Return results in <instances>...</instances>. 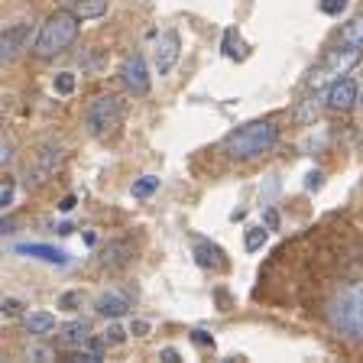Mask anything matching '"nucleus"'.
<instances>
[{
  "label": "nucleus",
  "mask_w": 363,
  "mask_h": 363,
  "mask_svg": "<svg viewBox=\"0 0 363 363\" xmlns=\"http://www.w3.org/2000/svg\"><path fill=\"white\" fill-rule=\"evenodd\" d=\"M279 143V127L272 121H250L243 127L230 130V133L220 140V152L234 162H247V159H257L263 152H269L272 146Z\"/></svg>",
  "instance_id": "f257e3e1"
},
{
  "label": "nucleus",
  "mask_w": 363,
  "mask_h": 363,
  "mask_svg": "<svg viewBox=\"0 0 363 363\" xmlns=\"http://www.w3.org/2000/svg\"><path fill=\"white\" fill-rule=\"evenodd\" d=\"M78 30H82V16L75 10H55L49 20L39 26L36 39H33V52L36 59H55L68 49V45L78 39Z\"/></svg>",
  "instance_id": "f03ea898"
},
{
  "label": "nucleus",
  "mask_w": 363,
  "mask_h": 363,
  "mask_svg": "<svg viewBox=\"0 0 363 363\" xmlns=\"http://www.w3.org/2000/svg\"><path fill=\"white\" fill-rule=\"evenodd\" d=\"M328 315H331V325L337 328L340 334H347V337L363 344V279L340 289V292L334 295Z\"/></svg>",
  "instance_id": "7ed1b4c3"
},
{
  "label": "nucleus",
  "mask_w": 363,
  "mask_h": 363,
  "mask_svg": "<svg viewBox=\"0 0 363 363\" xmlns=\"http://www.w3.org/2000/svg\"><path fill=\"white\" fill-rule=\"evenodd\" d=\"M84 123H88L91 136H111L117 133V127L123 123V101L117 94H98L91 98L84 107Z\"/></svg>",
  "instance_id": "20e7f679"
},
{
  "label": "nucleus",
  "mask_w": 363,
  "mask_h": 363,
  "mask_svg": "<svg viewBox=\"0 0 363 363\" xmlns=\"http://www.w3.org/2000/svg\"><path fill=\"white\" fill-rule=\"evenodd\" d=\"M62 159H65V152H62L59 143H45L43 150L36 152L33 166L26 169V185H43V182H49L55 175V169H59Z\"/></svg>",
  "instance_id": "39448f33"
},
{
  "label": "nucleus",
  "mask_w": 363,
  "mask_h": 363,
  "mask_svg": "<svg viewBox=\"0 0 363 363\" xmlns=\"http://www.w3.org/2000/svg\"><path fill=\"white\" fill-rule=\"evenodd\" d=\"M360 62V49L357 45H347V43H337L328 52V59H325V65H321V78H340V75H347L350 68ZM321 78H311V84H318Z\"/></svg>",
  "instance_id": "423d86ee"
},
{
  "label": "nucleus",
  "mask_w": 363,
  "mask_h": 363,
  "mask_svg": "<svg viewBox=\"0 0 363 363\" xmlns=\"http://www.w3.org/2000/svg\"><path fill=\"white\" fill-rule=\"evenodd\" d=\"M121 82H123V88H127L130 94H136V98L150 94V68H146V59L140 52H133V55H127V59H123Z\"/></svg>",
  "instance_id": "0eeeda50"
},
{
  "label": "nucleus",
  "mask_w": 363,
  "mask_h": 363,
  "mask_svg": "<svg viewBox=\"0 0 363 363\" xmlns=\"http://www.w3.org/2000/svg\"><path fill=\"white\" fill-rule=\"evenodd\" d=\"M179 55H182V36L175 30H166L156 39V49H152V62H156L159 75H169L175 62H179Z\"/></svg>",
  "instance_id": "6e6552de"
},
{
  "label": "nucleus",
  "mask_w": 363,
  "mask_h": 363,
  "mask_svg": "<svg viewBox=\"0 0 363 363\" xmlns=\"http://www.w3.org/2000/svg\"><path fill=\"white\" fill-rule=\"evenodd\" d=\"M357 101H360V88H357L354 78H334L325 94V104L331 107V111H347Z\"/></svg>",
  "instance_id": "1a4fd4ad"
},
{
  "label": "nucleus",
  "mask_w": 363,
  "mask_h": 363,
  "mask_svg": "<svg viewBox=\"0 0 363 363\" xmlns=\"http://www.w3.org/2000/svg\"><path fill=\"white\" fill-rule=\"evenodd\" d=\"M26 45H30V26H26V23H13V26H7L4 36H0V59L13 62Z\"/></svg>",
  "instance_id": "9d476101"
},
{
  "label": "nucleus",
  "mask_w": 363,
  "mask_h": 363,
  "mask_svg": "<svg viewBox=\"0 0 363 363\" xmlns=\"http://www.w3.org/2000/svg\"><path fill=\"white\" fill-rule=\"evenodd\" d=\"M130 259H133V243H130V240H111L98 253V266H101V269H123Z\"/></svg>",
  "instance_id": "9b49d317"
},
{
  "label": "nucleus",
  "mask_w": 363,
  "mask_h": 363,
  "mask_svg": "<svg viewBox=\"0 0 363 363\" xmlns=\"http://www.w3.org/2000/svg\"><path fill=\"white\" fill-rule=\"evenodd\" d=\"M130 308H133V298H130L127 292H117V289L104 292L98 302H94V311L104 318H121V315H127Z\"/></svg>",
  "instance_id": "f8f14e48"
},
{
  "label": "nucleus",
  "mask_w": 363,
  "mask_h": 363,
  "mask_svg": "<svg viewBox=\"0 0 363 363\" xmlns=\"http://www.w3.org/2000/svg\"><path fill=\"white\" fill-rule=\"evenodd\" d=\"M88 340H91V325L88 321H82V318L65 321V325L59 328V344L62 347H84Z\"/></svg>",
  "instance_id": "ddd939ff"
},
{
  "label": "nucleus",
  "mask_w": 363,
  "mask_h": 363,
  "mask_svg": "<svg viewBox=\"0 0 363 363\" xmlns=\"http://www.w3.org/2000/svg\"><path fill=\"white\" fill-rule=\"evenodd\" d=\"M195 263L201 269H224L227 259H224V250L211 240H195Z\"/></svg>",
  "instance_id": "4468645a"
},
{
  "label": "nucleus",
  "mask_w": 363,
  "mask_h": 363,
  "mask_svg": "<svg viewBox=\"0 0 363 363\" xmlns=\"http://www.w3.org/2000/svg\"><path fill=\"white\" fill-rule=\"evenodd\" d=\"M16 253H23V257H36V259H43V263H55V266H65L68 263V257L62 253V250H55V247H49V243H16Z\"/></svg>",
  "instance_id": "2eb2a0df"
},
{
  "label": "nucleus",
  "mask_w": 363,
  "mask_h": 363,
  "mask_svg": "<svg viewBox=\"0 0 363 363\" xmlns=\"http://www.w3.org/2000/svg\"><path fill=\"white\" fill-rule=\"evenodd\" d=\"M23 328L33 334V337H45L49 331H55V315L52 311H30V315L23 318Z\"/></svg>",
  "instance_id": "dca6fc26"
},
{
  "label": "nucleus",
  "mask_w": 363,
  "mask_h": 363,
  "mask_svg": "<svg viewBox=\"0 0 363 363\" xmlns=\"http://www.w3.org/2000/svg\"><path fill=\"white\" fill-rule=\"evenodd\" d=\"M72 10H75L82 20H98V16L107 13V0H75Z\"/></svg>",
  "instance_id": "f3484780"
},
{
  "label": "nucleus",
  "mask_w": 363,
  "mask_h": 363,
  "mask_svg": "<svg viewBox=\"0 0 363 363\" xmlns=\"http://www.w3.org/2000/svg\"><path fill=\"white\" fill-rule=\"evenodd\" d=\"M340 43L363 49V13H357L350 23H344V30H340Z\"/></svg>",
  "instance_id": "a211bd4d"
},
{
  "label": "nucleus",
  "mask_w": 363,
  "mask_h": 363,
  "mask_svg": "<svg viewBox=\"0 0 363 363\" xmlns=\"http://www.w3.org/2000/svg\"><path fill=\"white\" fill-rule=\"evenodd\" d=\"M266 237H269V227H247V234H243V250L247 253H257V250H263Z\"/></svg>",
  "instance_id": "6ab92c4d"
},
{
  "label": "nucleus",
  "mask_w": 363,
  "mask_h": 363,
  "mask_svg": "<svg viewBox=\"0 0 363 363\" xmlns=\"http://www.w3.org/2000/svg\"><path fill=\"white\" fill-rule=\"evenodd\" d=\"M318 101H321V98H318V94H315V98H305L302 104L295 107V121H298V123H308V121H315L318 107H321V104H318Z\"/></svg>",
  "instance_id": "aec40b11"
},
{
  "label": "nucleus",
  "mask_w": 363,
  "mask_h": 363,
  "mask_svg": "<svg viewBox=\"0 0 363 363\" xmlns=\"http://www.w3.org/2000/svg\"><path fill=\"white\" fill-rule=\"evenodd\" d=\"M75 75H72V72H59V75L52 78V88H55V94H62V98H68V94H72V91H75Z\"/></svg>",
  "instance_id": "412c9836"
},
{
  "label": "nucleus",
  "mask_w": 363,
  "mask_h": 363,
  "mask_svg": "<svg viewBox=\"0 0 363 363\" xmlns=\"http://www.w3.org/2000/svg\"><path fill=\"white\" fill-rule=\"evenodd\" d=\"M156 189H159V179H156V175H143L140 182H133V198H150Z\"/></svg>",
  "instance_id": "4be33fe9"
},
{
  "label": "nucleus",
  "mask_w": 363,
  "mask_h": 363,
  "mask_svg": "<svg viewBox=\"0 0 363 363\" xmlns=\"http://www.w3.org/2000/svg\"><path fill=\"white\" fill-rule=\"evenodd\" d=\"M13 195H16V179L13 175H4V185H0V208L4 211L13 204Z\"/></svg>",
  "instance_id": "5701e85b"
},
{
  "label": "nucleus",
  "mask_w": 363,
  "mask_h": 363,
  "mask_svg": "<svg viewBox=\"0 0 363 363\" xmlns=\"http://www.w3.org/2000/svg\"><path fill=\"white\" fill-rule=\"evenodd\" d=\"M347 4H350V0H321V13H328V16H340L344 10H347Z\"/></svg>",
  "instance_id": "b1692460"
},
{
  "label": "nucleus",
  "mask_w": 363,
  "mask_h": 363,
  "mask_svg": "<svg viewBox=\"0 0 363 363\" xmlns=\"http://www.w3.org/2000/svg\"><path fill=\"white\" fill-rule=\"evenodd\" d=\"M191 340H195L198 347H204V350H214V337L208 331H201V328H195V331H191Z\"/></svg>",
  "instance_id": "393cba45"
},
{
  "label": "nucleus",
  "mask_w": 363,
  "mask_h": 363,
  "mask_svg": "<svg viewBox=\"0 0 363 363\" xmlns=\"http://www.w3.org/2000/svg\"><path fill=\"white\" fill-rule=\"evenodd\" d=\"M104 340H107V344H123V340H127V331H123L121 325H111L104 331Z\"/></svg>",
  "instance_id": "a878e982"
},
{
  "label": "nucleus",
  "mask_w": 363,
  "mask_h": 363,
  "mask_svg": "<svg viewBox=\"0 0 363 363\" xmlns=\"http://www.w3.org/2000/svg\"><path fill=\"white\" fill-rule=\"evenodd\" d=\"M59 305H62L65 311H75L78 305H82V292H65V295L59 298Z\"/></svg>",
  "instance_id": "bb28decb"
},
{
  "label": "nucleus",
  "mask_w": 363,
  "mask_h": 363,
  "mask_svg": "<svg viewBox=\"0 0 363 363\" xmlns=\"http://www.w3.org/2000/svg\"><path fill=\"white\" fill-rule=\"evenodd\" d=\"M263 224L269 227V230H279V211H276V208H266V211H263Z\"/></svg>",
  "instance_id": "cd10ccee"
},
{
  "label": "nucleus",
  "mask_w": 363,
  "mask_h": 363,
  "mask_svg": "<svg viewBox=\"0 0 363 363\" xmlns=\"http://www.w3.org/2000/svg\"><path fill=\"white\" fill-rule=\"evenodd\" d=\"M321 185H325V175H321V172H308V179H305V189H308V191H318Z\"/></svg>",
  "instance_id": "c85d7f7f"
},
{
  "label": "nucleus",
  "mask_w": 363,
  "mask_h": 363,
  "mask_svg": "<svg viewBox=\"0 0 363 363\" xmlns=\"http://www.w3.org/2000/svg\"><path fill=\"white\" fill-rule=\"evenodd\" d=\"M0 162H4V166L13 162V143H10V140H4V146H0Z\"/></svg>",
  "instance_id": "c756f323"
},
{
  "label": "nucleus",
  "mask_w": 363,
  "mask_h": 363,
  "mask_svg": "<svg viewBox=\"0 0 363 363\" xmlns=\"http://www.w3.org/2000/svg\"><path fill=\"white\" fill-rule=\"evenodd\" d=\"M234 39H237V30H227V33H224V55H237Z\"/></svg>",
  "instance_id": "7c9ffc66"
},
{
  "label": "nucleus",
  "mask_w": 363,
  "mask_h": 363,
  "mask_svg": "<svg viewBox=\"0 0 363 363\" xmlns=\"http://www.w3.org/2000/svg\"><path fill=\"white\" fill-rule=\"evenodd\" d=\"M159 360H166V363H179L182 357H179V350H175V347H162V350H159Z\"/></svg>",
  "instance_id": "2f4dec72"
},
{
  "label": "nucleus",
  "mask_w": 363,
  "mask_h": 363,
  "mask_svg": "<svg viewBox=\"0 0 363 363\" xmlns=\"http://www.w3.org/2000/svg\"><path fill=\"white\" fill-rule=\"evenodd\" d=\"M130 334H133V337H146V334H150V325H146V321H133V325H130Z\"/></svg>",
  "instance_id": "473e14b6"
},
{
  "label": "nucleus",
  "mask_w": 363,
  "mask_h": 363,
  "mask_svg": "<svg viewBox=\"0 0 363 363\" xmlns=\"http://www.w3.org/2000/svg\"><path fill=\"white\" fill-rule=\"evenodd\" d=\"M75 204H78V198H75V195H65V198L59 201V211H62V214H68L72 208H75Z\"/></svg>",
  "instance_id": "72a5a7b5"
},
{
  "label": "nucleus",
  "mask_w": 363,
  "mask_h": 363,
  "mask_svg": "<svg viewBox=\"0 0 363 363\" xmlns=\"http://www.w3.org/2000/svg\"><path fill=\"white\" fill-rule=\"evenodd\" d=\"M26 357H30V360H49V357H52V350H45V347H33Z\"/></svg>",
  "instance_id": "f704fd0d"
},
{
  "label": "nucleus",
  "mask_w": 363,
  "mask_h": 363,
  "mask_svg": "<svg viewBox=\"0 0 363 363\" xmlns=\"http://www.w3.org/2000/svg\"><path fill=\"white\" fill-rule=\"evenodd\" d=\"M4 311H7V315H13V311H20V302H16V298H7V302H4Z\"/></svg>",
  "instance_id": "c9c22d12"
},
{
  "label": "nucleus",
  "mask_w": 363,
  "mask_h": 363,
  "mask_svg": "<svg viewBox=\"0 0 363 363\" xmlns=\"http://www.w3.org/2000/svg\"><path fill=\"white\" fill-rule=\"evenodd\" d=\"M55 230H59V234L65 237V234H72V230H75V227H72V224H59V227H55Z\"/></svg>",
  "instance_id": "e433bc0d"
},
{
  "label": "nucleus",
  "mask_w": 363,
  "mask_h": 363,
  "mask_svg": "<svg viewBox=\"0 0 363 363\" xmlns=\"http://www.w3.org/2000/svg\"><path fill=\"white\" fill-rule=\"evenodd\" d=\"M357 104H360V111H363V91H360V101H357Z\"/></svg>",
  "instance_id": "4c0bfd02"
},
{
  "label": "nucleus",
  "mask_w": 363,
  "mask_h": 363,
  "mask_svg": "<svg viewBox=\"0 0 363 363\" xmlns=\"http://www.w3.org/2000/svg\"><path fill=\"white\" fill-rule=\"evenodd\" d=\"M65 4H75V0H65Z\"/></svg>",
  "instance_id": "58836bf2"
}]
</instances>
